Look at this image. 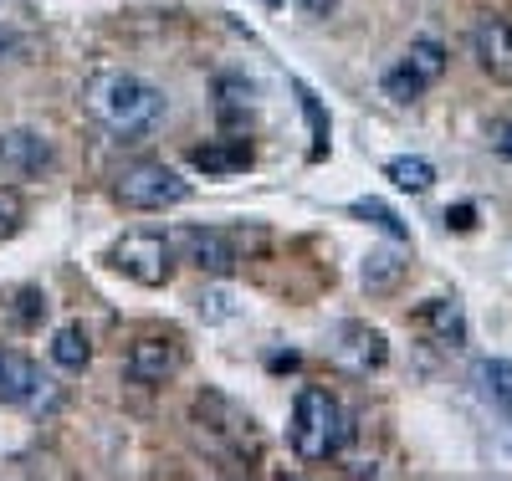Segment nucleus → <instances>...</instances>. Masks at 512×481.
<instances>
[{"instance_id": "12", "label": "nucleus", "mask_w": 512, "mask_h": 481, "mask_svg": "<svg viewBox=\"0 0 512 481\" xmlns=\"http://www.w3.org/2000/svg\"><path fill=\"white\" fill-rule=\"evenodd\" d=\"M190 164L210 180H226V174H241L251 169V144L246 139H210V144H195L190 149Z\"/></svg>"}, {"instance_id": "14", "label": "nucleus", "mask_w": 512, "mask_h": 481, "mask_svg": "<svg viewBox=\"0 0 512 481\" xmlns=\"http://www.w3.org/2000/svg\"><path fill=\"white\" fill-rule=\"evenodd\" d=\"M405 272H410L405 251L379 246V251H369V256H364V267H359V287H364V292H395V287L405 282Z\"/></svg>"}, {"instance_id": "8", "label": "nucleus", "mask_w": 512, "mask_h": 481, "mask_svg": "<svg viewBox=\"0 0 512 481\" xmlns=\"http://www.w3.org/2000/svg\"><path fill=\"white\" fill-rule=\"evenodd\" d=\"M57 169V144L36 128H11L0 134V180H36V174H52Z\"/></svg>"}, {"instance_id": "15", "label": "nucleus", "mask_w": 512, "mask_h": 481, "mask_svg": "<svg viewBox=\"0 0 512 481\" xmlns=\"http://www.w3.org/2000/svg\"><path fill=\"white\" fill-rule=\"evenodd\" d=\"M52 364L67 369V374L88 369V364H93V338H88V328H82V323L57 328V333H52Z\"/></svg>"}, {"instance_id": "27", "label": "nucleus", "mask_w": 512, "mask_h": 481, "mask_svg": "<svg viewBox=\"0 0 512 481\" xmlns=\"http://www.w3.org/2000/svg\"><path fill=\"white\" fill-rule=\"evenodd\" d=\"M497 149L512 159V123H502V128H497Z\"/></svg>"}, {"instance_id": "13", "label": "nucleus", "mask_w": 512, "mask_h": 481, "mask_svg": "<svg viewBox=\"0 0 512 481\" xmlns=\"http://www.w3.org/2000/svg\"><path fill=\"white\" fill-rule=\"evenodd\" d=\"M420 328L431 333L441 348H461L466 343V308H461L456 297H431L420 308Z\"/></svg>"}, {"instance_id": "17", "label": "nucleus", "mask_w": 512, "mask_h": 481, "mask_svg": "<svg viewBox=\"0 0 512 481\" xmlns=\"http://www.w3.org/2000/svg\"><path fill=\"white\" fill-rule=\"evenodd\" d=\"M477 384H482V395L502 415H512V359H482L477 364Z\"/></svg>"}, {"instance_id": "1", "label": "nucleus", "mask_w": 512, "mask_h": 481, "mask_svg": "<svg viewBox=\"0 0 512 481\" xmlns=\"http://www.w3.org/2000/svg\"><path fill=\"white\" fill-rule=\"evenodd\" d=\"M82 108H88L113 139H149L169 113L159 87L139 72H123V67L93 72L88 87H82Z\"/></svg>"}, {"instance_id": "4", "label": "nucleus", "mask_w": 512, "mask_h": 481, "mask_svg": "<svg viewBox=\"0 0 512 481\" xmlns=\"http://www.w3.org/2000/svg\"><path fill=\"white\" fill-rule=\"evenodd\" d=\"M113 195L128 210H175L190 200V180H180L164 159H134L113 174Z\"/></svg>"}, {"instance_id": "16", "label": "nucleus", "mask_w": 512, "mask_h": 481, "mask_svg": "<svg viewBox=\"0 0 512 481\" xmlns=\"http://www.w3.org/2000/svg\"><path fill=\"white\" fill-rule=\"evenodd\" d=\"M400 62H405V67H410L425 87L446 77V47H441L436 36H415L410 47H405V57H400Z\"/></svg>"}, {"instance_id": "23", "label": "nucleus", "mask_w": 512, "mask_h": 481, "mask_svg": "<svg viewBox=\"0 0 512 481\" xmlns=\"http://www.w3.org/2000/svg\"><path fill=\"white\" fill-rule=\"evenodd\" d=\"M41 318H47V297H41L36 287H26V292L16 297V323H21V328H36Z\"/></svg>"}, {"instance_id": "18", "label": "nucleus", "mask_w": 512, "mask_h": 481, "mask_svg": "<svg viewBox=\"0 0 512 481\" xmlns=\"http://www.w3.org/2000/svg\"><path fill=\"white\" fill-rule=\"evenodd\" d=\"M384 180H395V190L425 195V190H431V180H436V169H431V159L400 154V159H390V164H384Z\"/></svg>"}, {"instance_id": "2", "label": "nucleus", "mask_w": 512, "mask_h": 481, "mask_svg": "<svg viewBox=\"0 0 512 481\" xmlns=\"http://www.w3.org/2000/svg\"><path fill=\"white\" fill-rule=\"evenodd\" d=\"M190 420H195V435L205 441L210 456H221L226 466L246 471L262 461V435H256V420L231 400L221 389H200L195 405H190Z\"/></svg>"}, {"instance_id": "10", "label": "nucleus", "mask_w": 512, "mask_h": 481, "mask_svg": "<svg viewBox=\"0 0 512 481\" xmlns=\"http://www.w3.org/2000/svg\"><path fill=\"white\" fill-rule=\"evenodd\" d=\"M472 57L492 82H512V21L497 11H482L472 21Z\"/></svg>"}, {"instance_id": "26", "label": "nucleus", "mask_w": 512, "mask_h": 481, "mask_svg": "<svg viewBox=\"0 0 512 481\" xmlns=\"http://www.w3.org/2000/svg\"><path fill=\"white\" fill-rule=\"evenodd\" d=\"M297 6H303L308 16H333V6H338V0H297Z\"/></svg>"}, {"instance_id": "22", "label": "nucleus", "mask_w": 512, "mask_h": 481, "mask_svg": "<svg viewBox=\"0 0 512 481\" xmlns=\"http://www.w3.org/2000/svg\"><path fill=\"white\" fill-rule=\"evenodd\" d=\"M297 98H303V113L313 123V154H323L328 149V118H323V108H318V98L308 93V87H297Z\"/></svg>"}, {"instance_id": "5", "label": "nucleus", "mask_w": 512, "mask_h": 481, "mask_svg": "<svg viewBox=\"0 0 512 481\" xmlns=\"http://www.w3.org/2000/svg\"><path fill=\"white\" fill-rule=\"evenodd\" d=\"M108 261L139 287H164L169 277H175V241L159 236V231H128L113 241Z\"/></svg>"}, {"instance_id": "25", "label": "nucleus", "mask_w": 512, "mask_h": 481, "mask_svg": "<svg viewBox=\"0 0 512 481\" xmlns=\"http://www.w3.org/2000/svg\"><path fill=\"white\" fill-rule=\"evenodd\" d=\"M226 302H231V297H221V292H210V297H200V313H210V318H221V313H231Z\"/></svg>"}, {"instance_id": "11", "label": "nucleus", "mask_w": 512, "mask_h": 481, "mask_svg": "<svg viewBox=\"0 0 512 481\" xmlns=\"http://www.w3.org/2000/svg\"><path fill=\"white\" fill-rule=\"evenodd\" d=\"M0 405H26V410L47 405V379L16 348H0Z\"/></svg>"}, {"instance_id": "28", "label": "nucleus", "mask_w": 512, "mask_h": 481, "mask_svg": "<svg viewBox=\"0 0 512 481\" xmlns=\"http://www.w3.org/2000/svg\"><path fill=\"white\" fill-rule=\"evenodd\" d=\"M0 57H6V31H0Z\"/></svg>"}, {"instance_id": "6", "label": "nucleus", "mask_w": 512, "mask_h": 481, "mask_svg": "<svg viewBox=\"0 0 512 481\" xmlns=\"http://www.w3.org/2000/svg\"><path fill=\"white\" fill-rule=\"evenodd\" d=\"M185 369V343L175 333H149V338H134L123 354V374L134 384H169Z\"/></svg>"}, {"instance_id": "7", "label": "nucleus", "mask_w": 512, "mask_h": 481, "mask_svg": "<svg viewBox=\"0 0 512 481\" xmlns=\"http://www.w3.org/2000/svg\"><path fill=\"white\" fill-rule=\"evenodd\" d=\"M328 359L344 369V374H374V369H384V359H390V343H384V333L379 328H369V323H338L333 328V338H328Z\"/></svg>"}, {"instance_id": "24", "label": "nucleus", "mask_w": 512, "mask_h": 481, "mask_svg": "<svg viewBox=\"0 0 512 481\" xmlns=\"http://www.w3.org/2000/svg\"><path fill=\"white\" fill-rule=\"evenodd\" d=\"M446 226L472 231V226H477V205H456V210H446Z\"/></svg>"}, {"instance_id": "21", "label": "nucleus", "mask_w": 512, "mask_h": 481, "mask_svg": "<svg viewBox=\"0 0 512 481\" xmlns=\"http://www.w3.org/2000/svg\"><path fill=\"white\" fill-rule=\"evenodd\" d=\"M26 226V200L16 185H0V241H11Z\"/></svg>"}, {"instance_id": "3", "label": "nucleus", "mask_w": 512, "mask_h": 481, "mask_svg": "<svg viewBox=\"0 0 512 481\" xmlns=\"http://www.w3.org/2000/svg\"><path fill=\"white\" fill-rule=\"evenodd\" d=\"M349 410L338 405L323 384H303L292 400V425H287V441H292V456L297 461H333L338 451L349 446Z\"/></svg>"}, {"instance_id": "9", "label": "nucleus", "mask_w": 512, "mask_h": 481, "mask_svg": "<svg viewBox=\"0 0 512 481\" xmlns=\"http://www.w3.org/2000/svg\"><path fill=\"white\" fill-rule=\"evenodd\" d=\"M175 246L185 251L190 267H200L205 277H231V272L241 267L236 241H231L226 231H216V226H185V231L175 236Z\"/></svg>"}, {"instance_id": "20", "label": "nucleus", "mask_w": 512, "mask_h": 481, "mask_svg": "<svg viewBox=\"0 0 512 481\" xmlns=\"http://www.w3.org/2000/svg\"><path fill=\"white\" fill-rule=\"evenodd\" d=\"M425 93V82L400 62V67H390V72H384V98H390V103H415Z\"/></svg>"}, {"instance_id": "19", "label": "nucleus", "mask_w": 512, "mask_h": 481, "mask_svg": "<svg viewBox=\"0 0 512 481\" xmlns=\"http://www.w3.org/2000/svg\"><path fill=\"white\" fill-rule=\"evenodd\" d=\"M354 215H359V221H369V226H379L390 241H410V226L384 200H354Z\"/></svg>"}]
</instances>
